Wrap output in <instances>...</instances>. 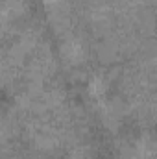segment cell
<instances>
[{"label": "cell", "mask_w": 157, "mask_h": 159, "mask_svg": "<svg viewBox=\"0 0 157 159\" xmlns=\"http://www.w3.org/2000/svg\"><path fill=\"white\" fill-rule=\"evenodd\" d=\"M157 156V144L150 139H142L135 146V157L137 159H154Z\"/></svg>", "instance_id": "1"}, {"label": "cell", "mask_w": 157, "mask_h": 159, "mask_svg": "<svg viewBox=\"0 0 157 159\" xmlns=\"http://www.w3.org/2000/svg\"><path fill=\"white\" fill-rule=\"evenodd\" d=\"M65 56H69V59H78L79 56H81V46H79V43L70 41V43L65 46Z\"/></svg>", "instance_id": "2"}, {"label": "cell", "mask_w": 157, "mask_h": 159, "mask_svg": "<svg viewBox=\"0 0 157 159\" xmlns=\"http://www.w3.org/2000/svg\"><path fill=\"white\" fill-rule=\"evenodd\" d=\"M44 2H48V4H52V6H56V4H59L61 0H44Z\"/></svg>", "instance_id": "3"}]
</instances>
